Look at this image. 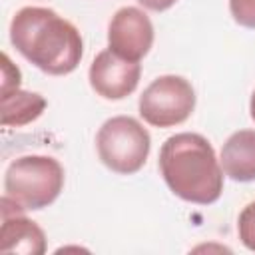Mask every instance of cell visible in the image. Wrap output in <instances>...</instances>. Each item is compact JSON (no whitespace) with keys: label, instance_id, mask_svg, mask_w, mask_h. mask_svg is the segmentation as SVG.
Segmentation results:
<instances>
[{"label":"cell","instance_id":"1","mask_svg":"<svg viewBox=\"0 0 255 255\" xmlns=\"http://www.w3.org/2000/svg\"><path fill=\"white\" fill-rule=\"evenodd\" d=\"M10 42L28 62L50 76L74 72L84 54L78 28L54 10L40 6H26L14 14Z\"/></svg>","mask_w":255,"mask_h":255},{"label":"cell","instance_id":"2","mask_svg":"<svg viewBox=\"0 0 255 255\" xmlns=\"http://www.w3.org/2000/svg\"><path fill=\"white\" fill-rule=\"evenodd\" d=\"M159 171L167 187L183 201L209 205L221 197L223 169L213 145L201 133L169 135L159 149Z\"/></svg>","mask_w":255,"mask_h":255},{"label":"cell","instance_id":"3","mask_svg":"<svg viewBox=\"0 0 255 255\" xmlns=\"http://www.w3.org/2000/svg\"><path fill=\"white\" fill-rule=\"evenodd\" d=\"M64 187V167L50 155H24L14 159L4 175V195L26 211L54 203Z\"/></svg>","mask_w":255,"mask_h":255},{"label":"cell","instance_id":"4","mask_svg":"<svg viewBox=\"0 0 255 255\" xmlns=\"http://www.w3.org/2000/svg\"><path fill=\"white\" fill-rule=\"evenodd\" d=\"M96 147L102 163L122 175L139 171L149 155V131L129 116H116L102 124L96 135Z\"/></svg>","mask_w":255,"mask_h":255},{"label":"cell","instance_id":"5","mask_svg":"<svg viewBox=\"0 0 255 255\" xmlns=\"http://www.w3.org/2000/svg\"><path fill=\"white\" fill-rule=\"evenodd\" d=\"M139 116L153 128H171L183 124L195 108L191 84L175 74L155 78L139 96Z\"/></svg>","mask_w":255,"mask_h":255},{"label":"cell","instance_id":"6","mask_svg":"<svg viewBox=\"0 0 255 255\" xmlns=\"http://www.w3.org/2000/svg\"><path fill=\"white\" fill-rule=\"evenodd\" d=\"M108 44L116 56L139 62L153 44V24L149 16L135 6L120 8L110 20Z\"/></svg>","mask_w":255,"mask_h":255},{"label":"cell","instance_id":"7","mask_svg":"<svg viewBox=\"0 0 255 255\" xmlns=\"http://www.w3.org/2000/svg\"><path fill=\"white\" fill-rule=\"evenodd\" d=\"M141 66L116 56L110 48L100 52L88 72L92 90L106 100H124L139 84Z\"/></svg>","mask_w":255,"mask_h":255},{"label":"cell","instance_id":"8","mask_svg":"<svg viewBox=\"0 0 255 255\" xmlns=\"http://www.w3.org/2000/svg\"><path fill=\"white\" fill-rule=\"evenodd\" d=\"M24 207L12 197H2V229L0 247L4 253L42 255L46 251V235L40 225L24 215Z\"/></svg>","mask_w":255,"mask_h":255},{"label":"cell","instance_id":"9","mask_svg":"<svg viewBox=\"0 0 255 255\" xmlns=\"http://www.w3.org/2000/svg\"><path fill=\"white\" fill-rule=\"evenodd\" d=\"M221 169L233 181H255V129H239L221 147Z\"/></svg>","mask_w":255,"mask_h":255},{"label":"cell","instance_id":"10","mask_svg":"<svg viewBox=\"0 0 255 255\" xmlns=\"http://www.w3.org/2000/svg\"><path fill=\"white\" fill-rule=\"evenodd\" d=\"M0 104H2V126L6 128H22L38 120L46 110V100L40 94L24 92L20 88L2 92Z\"/></svg>","mask_w":255,"mask_h":255},{"label":"cell","instance_id":"11","mask_svg":"<svg viewBox=\"0 0 255 255\" xmlns=\"http://www.w3.org/2000/svg\"><path fill=\"white\" fill-rule=\"evenodd\" d=\"M237 233H239V239L241 243L255 251V201L247 203L243 207V211L239 213V219H237Z\"/></svg>","mask_w":255,"mask_h":255},{"label":"cell","instance_id":"12","mask_svg":"<svg viewBox=\"0 0 255 255\" xmlns=\"http://www.w3.org/2000/svg\"><path fill=\"white\" fill-rule=\"evenodd\" d=\"M229 12L239 26L255 28V0H229Z\"/></svg>","mask_w":255,"mask_h":255},{"label":"cell","instance_id":"13","mask_svg":"<svg viewBox=\"0 0 255 255\" xmlns=\"http://www.w3.org/2000/svg\"><path fill=\"white\" fill-rule=\"evenodd\" d=\"M20 70L10 62L8 54L2 56V92H10L20 86Z\"/></svg>","mask_w":255,"mask_h":255},{"label":"cell","instance_id":"14","mask_svg":"<svg viewBox=\"0 0 255 255\" xmlns=\"http://www.w3.org/2000/svg\"><path fill=\"white\" fill-rule=\"evenodd\" d=\"M143 8H147V10H153V12H163V10H167V8H171L177 0H137Z\"/></svg>","mask_w":255,"mask_h":255},{"label":"cell","instance_id":"15","mask_svg":"<svg viewBox=\"0 0 255 255\" xmlns=\"http://www.w3.org/2000/svg\"><path fill=\"white\" fill-rule=\"evenodd\" d=\"M249 112H251V118L255 120V92L251 96V102H249Z\"/></svg>","mask_w":255,"mask_h":255}]
</instances>
